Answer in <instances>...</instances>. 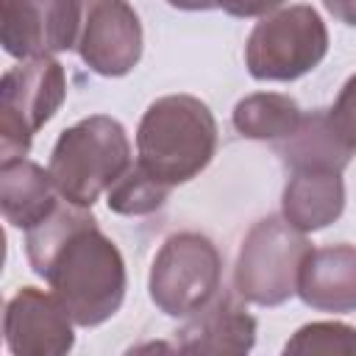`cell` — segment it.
<instances>
[{
    "instance_id": "d6986e66",
    "label": "cell",
    "mask_w": 356,
    "mask_h": 356,
    "mask_svg": "<svg viewBox=\"0 0 356 356\" xmlns=\"http://www.w3.org/2000/svg\"><path fill=\"white\" fill-rule=\"evenodd\" d=\"M328 120L334 131L342 136V142L356 150V72L342 83L334 106L328 108Z\"/></svg>"
},
{
    "instance_id": "7a4b0ae2",
    "label": "cell",
    "mask_w": 356,
    "mask_h": 356,
    "mask_svg": "<svg viewBox=\"0 0 356 356\" xmlns=\"http://www.w3.org/2000/svg\"><path fill=\"white\" fill-rule=\"evenodd\" d=\"M217 150V120L195 95H164L136 128V164L164 186L200 175Z\"/></svg>"
},
{
    "instance_id": "9c48e42d",
    "label": "cell",
    "mask_w": 356,
    "mask_h": 356,
    "mask_svg": "<svg viewBox=\"0 0 356 356\" xmlns=\"http://www.w3.org/2000/svg\"><path fill=\"white\" fill-rule=\"evenodd\" d=\"M78 0H0V42L19 61L75 50Z\"/></svg>"
},
{
    "instance_id": "7c38bea8",
    "label": "cell",
    "mask_w": 356,
    "mask_h": 356,
    "mask_svg": "<svg viewBox=\"0 0 356 356\" xmlns=\"http://www.w3.org/2000/svg\"><path fill=\"white\" fill-rule=\"evenodd\" d=\"M298 298L314 312H356V245L312 248L300 264Z\"/></svg>"
},
{
    "instance_id": "52a82bcc",
    "label": "cell",
    "mask_w": 356,
    "mask_h": 356,
    "mask_svg": "<svg viewBox=\"0 0 356 356\" xmlns=\"http://www.w3.org/2000/svg\"><path fill=\"white\" fill-rule=\"evenodd\" d=\"M222 256L217 245L197 234L181 231L164 239L150 264V300L167 317H189L220 292Z\"/></svg>"
},
{
    "instance_id": "ffe728a7",
    "label": "cell",
    "mask_w": 356,
    "mask_h": 356,
    "mask_svg": "<svg viewBox=\"0 0 356 356\" xmlns=\"http://www.w3.org/2000/svg\"><path fill=\"white\" fill-rule=\"evenodd\" d=\"M286 0H217V8H222L231 17L250 19V17H267L278 11Z\"/></svg>"
},
{
    "instance_id": "ba28073f",
    "label": "cell",
    "mask_w": 356,
    "mask_h": 356,
    "mask_svg": "<svg viewBox=\"0 0 356 356\" xmlns=\"http://www.w3.org/2000/svg\"><path fill=\"white\" fill-rule=\"evenodd\" d=\"M81 22L75 50L81 61L103 75L122 78L142 58V22L128 0H78Z\"/></svg>"
},
{
    "instance_id": "8992f818",
    "label": "cell",
    "mask_w": 356,
    "mask_h": 356,
    "mask_svg": "<svg viewBox=\"0 0 356 356\" xmlns=\"http://www.w3.org/2000/svg\"><path fill=\"white\" fill-rule=\"evenodd\" d=\"M67 97L64 64L53 56L28 58L0 78V164L25 159L33 134Z\"/></svg>"
},
{
    "instance_id": "277c9868",
    "label": "cell",
    "mask_w": 356,
    "mask_h": 356,
    "mask_svg": "<svg viewBox=\"0 0 356 356\" xmlns=\"http://www.w3.org/2000/svg\"><path fill=\"white\" fill-rule=\"evenodd\" d=\"M312 242L303 231L284 220V214L261 217L245 234L236 264L234 289L242 300L256 306H281L298 295V275Z\"/></svg>"
},
{
    "instance_id": "2e32d148",
    "label": "cell",
    "mask_w": 356,
    "mask_h": 356,
    "mask_svg": "<svg viewBox=\"0 0 356 356\" xmlns=\"http://www.w3.org/2000/svg\"><path fill=\"white\" fill-rule=\"evenodd\" d=\"M300 117L303 111L295 103V97L281 92L248 95L234 106V114H231L234 128L245 139H259V142H281L298 128Z\"/></svg>"
},
{
    "instance_id": "5b68a950",
    "label": "cell",
    "mask_w": 356,
    "mask_h": 356,
    "mask_svg": "<svg viewBox=\"0 0 356 356\" xmlns=\"http://www.w3.org/2000/svg\"><path fill=\"white\" fill-rule=\"evenodd\" d=\"M328 53V28L317 8L298 3L261 17L245 42V67L256 81H298Z\"/></svg>"
},
{
    "instance_id": "ac0fdd59",
    "label": "cell",
    "mask_w": 356,
    "mask_h": 356,
    "mask_svg": "<svg viewBox=\"0 0 356 356\" xmlns=\"http://www.w3.org/2000/svg\"><path fill=\"white\" fill-rule=\"evenodd\" d=\"M284 353H339L356 356V328L337 320H320L298 328Z\"/></svg>"
},
{
    "instance_id": "30bf717a",
    "label": "cell",
    "mask_w": 356,
    "mask_h": 356,
    "mask_svg": "<svg viewBox=\"0 0 356 356\" xmlns=\"http://www.w3.org/2000/svg\"><path fill=\"white\" fill-rule=\"evenodd\" d=\"M72 317L53 292L19 286L3 314L6 345L14 356H64L75 345Z\"/></svg>"
},
{
    "instance_id": "9a60e30c",
    "label": "cell",
    "mask_w": 356,
    "mask_h": 356,
    "mask_svg": "<svg viewBox=\"0 0 356 356\" xmlns=\"http://www.w3.org/2000/svg\"><path fill=\"white\" fill-rule=\"evenodd\" d=\"M281 164L289 172L298 170H331L345 172L350 164L353 150L342 142V136L334 131L328 111H312L303 114L298 128L284 136L281 142H273Z\"/></svg>"
},
{
    "instance_id": "6da1fadb",
    "label": "cell",
    "mask_w": 356,
    "mask_h": 356,
    "mask_svg": "<svg viewBox=\"0 0 356 356\" xmlns=\"http://www.w3.org/2000/svg\"><path fill=\"white\" fill-rule=\"evenodd\" d=\"M25 256L75 325L95 328L120 312L128 286L125 259L89 209L61 200L50 217L25 231Z\"/></svg>"
},
{
    "instance_id": "5bb4252c",
    "label": "cell",
    "mask_w": 356,
    "mask_h": 356,
    "mask_svg": "<svg viewBox=\"0 0 356 356\" xmlns=\"http://www.w3.org/2000/svg\"><path fill=\"white\" fill-rule=\"evenodd\" d=\"M58 189L50 170L28 159H14L0 164V209L8 225L28 231L56 211Z\"/></svg>"
},
{
    "instance_id": "4fadbf2b",
    "label": "cell",
    "mask_w": 356,
    "mask_h": 356,
    "mask_svg": "<svg viewBox=\"0 0 356 356\" xmlns=\"http://www.w3.org/2000/svg\"><path fill=\"white\" fill-rule=\"evenodd\" d=\"M345 211V181L342 172L331 170H298L289 172L281 214L298 231L312 234L331 222H337Z\"/></svg>"
},
{
    "instance_id": "e0dca14e",
    "label": "cell",
    "mask_w": 356,
    "mask_h": 356,
    "mask_svg": "<svg viewBox=\"0 0 356 356\" xmlns=\"http://www.w3.org/2000/svg\"><path fill=\"white\" fill-rule=\"evenodd\" d=\"M167 195H170V186L150 178L139 164H131L106 192V203L114 214L145 217V214H153L156 209H161L167 203Z\"/></svg>"
},
{
    "instance_id": "3957f363",
    "label": "cell",
    "mask_w": 356,
    "mask_h": 356,
    "mask_svg": "<svg viewBox=\"0 0 356 356\" xmlns=\"http://www.w3.org/2000/svg\"><path fill=\"white\" fill-rule=\"evenodd\" d=\"M131 164V142L122 122L108 114H92L61 131L47 170L61 200L92 209Z\"/></svg>"
},
{
    "instance_id": "44dd1931",
    "label": "cell",
    "mask_w": 356,
    "mask_h": 356,
    "mask_svg": "<svg viewBox=\"0 0 356 356\" xmlns=\"http://www.w3.org/2000/svg\"><path fill=\"white\" fill-rule=\"evenodd\" d=\"M323 6L334 19L356 28V0H323Z\"/></svg>"
},
{
    "instance_id": "7402d4cb",
    "label": "cell",
    "mask_w": 356,
    "mask_h": 356,
    "mask_svg": "<svg viewBox=\"0 0 356 356\" xmlns=\"http://www.w3.org/2000/svg\"><path fill=\"white\" fill-rule=\"evenodd\" d=\"M178 11H211L217 8V0H167Z\"/></svg>"
},
{
    "instance_id": "8fae6325",
    "label": "cell",
    "mask_w": 356,
    "mask_h": 356,
    "mask_svg": "<svg viewBox=\"0 0 356 356\" xmlns=\"http://www.w3.org/2000/svg\"><path fill=\"white\" fill-rule=\"evenodd\" d=\"M256 342V317L234 292H217L178 328L181 353H248Z\"/></svg>"
}]
</instances>
